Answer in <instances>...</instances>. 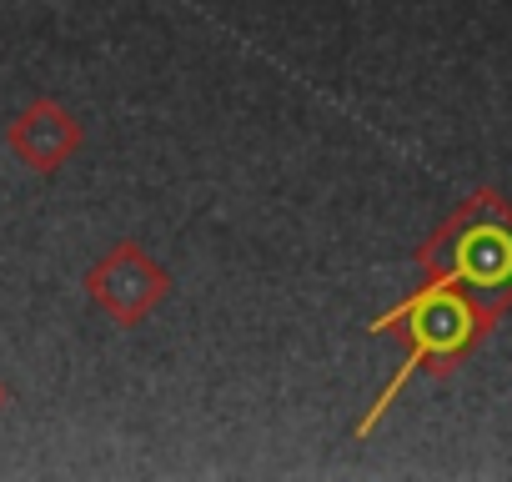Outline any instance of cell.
I'll return each instance as SVG.
<instances>
[{
  "instance_id": "obj_2",
  "label": "cell",
  "mask_w": 512,
  "mask_h": 482,
  "mask_svg": "<svg viewBox=\"0 0 512 482\" xmlns=\"http://www.w3.org/2000/svg\"><path fill=\"white\" fill-rule=\"evenodd\" d=\"M11 146L26 166L36 171H56L71 161V151L81 146V126L71 111H61L56 101H36L11 121Z\"/></svg>"
},
{
  "instance_id": "obj_1",
  "label": "cell",
  "mask_w": 512,
  "mask_h": 482,
  "mask_svg": "<svg viewBox=\"0 0 512 482\" xmlns=\"http://www.w3.org/2000/svg\"><path fill=\"white\" fill-rule=\"evenodd\" d=\"M86 287H91V297H96V307L106 317H116L121 327H136V322H146L161 307L166 272L136 247V241H121L116 252H106L96 262V272L86 277Z\"/></svg>"
},
{
  "instance_id": "obj_3",
  "label": "cell",
  "mask_w": 512,
  "mask_h": 482,
  "mask_svg": "<svg viewBox=\"0 0 512 482\" xmlns=\"http://www.w3.org/2000/svg\"><path fill=\"white\" fill-rule=\"evenodd\" d=\"M0 407H6V387H0Z\"/></svg>"
}]
</instances>
